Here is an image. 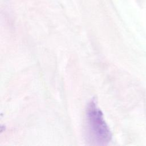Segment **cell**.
<instances>
[{
    "instance_id": "1",
    "label": "cell",
    "mask_w": 146,
    "mask_h": 146,
    "mask_svg": "<svg viewBox=\"0 0 146 146\" xmlns=\"http://www.w3.org/2000/svg\"><path fill=\"white\" fill-rule=\"evenodd\" d=\"M87 117L88 132L92 140L100 144L107 143L111 137L110 132L94 102L88 106Z\"/></svg>"
}]
</instances>
